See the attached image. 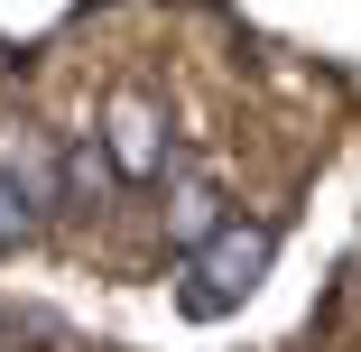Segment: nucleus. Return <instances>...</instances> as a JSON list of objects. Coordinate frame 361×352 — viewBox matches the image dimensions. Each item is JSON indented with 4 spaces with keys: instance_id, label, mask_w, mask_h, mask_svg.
Instances as JSON below:
<instances>
[{
    "instance_id": "nucleus-1",
    "label": "nucleus",
    "mask_w": 361,
    "mask_h": 352,
    "mask_svg": "<svg viewBox=\"0 0 361 352\" xmlns=\"http://www.w3.org/2000/svg\"><path fill=\"white\" fill-rule=\"evenodd\" d=\"M269 269V223H223L204 250H195V288H185V315H223L259 288Z\"/></svg>"
},
{
    "instance_id": "nucleus-2",
    "label": "nucleus",
    "mask_w": 361,
    "mask_h": 352,
    "mask_svg": "<svg viewBox=\"0 0 361 352\" xmlns=\"http://www.w3.org/2000/svg\"><path fill=\"white\" fill-rule=\"evenodd\" d=\"M102 149H111L121 186H158V176H167V130H158V111L139 102V93H121V102L102 111Z\"/></svg>"
},
{
    "instance_id": "nucleus-3",
    "label": "nucleus",
    "mask_w": 361,
    "mask_h": 352,
    "mask_svg": "<svg viewBox=\"0 0 361 352\" xmlns=\"http://www.w3.org/2000/svg\"><path fill=\"white\" fill-rule=\"evenodd\" d=\"M0 176H10V186L37 204V214H47V204H65V158L47 149V130H28V121L0 130Z\"/></svg>"
},
{
    "instance_id": "nucleus-4",
    "label": "nucleus",
    "mask_w": 361,
    "mask_h": 352,
    "mask_svg": "<svg viewBox=\"0 0 361 352\" xmlns=\"http://www.w3.org/2000/svg\"><path fill=\"white\" fill-rule=\"evenodd\" d=\"M213 232H223V195H213L204 176H185V186H176V241H185V250H204Z\"/></svg>"
},
{
    "instance_id": "nucleus-5",
    "label": "nucleus",
    "mask_w": 361,
    "mask_h": 352,
    "mask_svg": "<svg viewBox=\"0 0 361 352\" xmlns=\"http://www.w3.org/2000/svg\"><path fill=\"white\" fill-rule=\"evenodd\" d=\"M28 232H37V204H28V195H19L10 176H0V250H19Z\"/></svg>"
}]
</instances>
